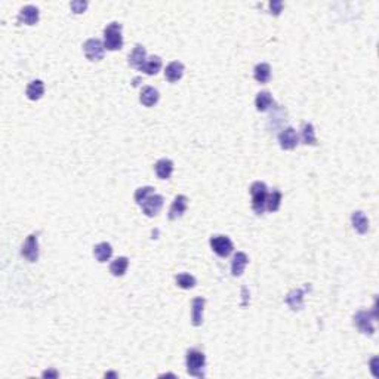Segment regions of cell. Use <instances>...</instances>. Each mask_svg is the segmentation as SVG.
I'll return each instance as SVG.
<instances>
[{"instance_id":"cell-21","label":"cell","mask_w":379,"mask_h":379,"mask_svg":"<svg viewBox=\"0 0 379 379\" xmlns=\"http://www.w3.org/2000/svg\"><path fill=\"white\" fill-rule=\"evenodd\" d=\"M154 169H156V173L160 180H169L172 172H173V163L169 159H160L156 163Z\"/></svg>"},{"instance_id":"cell-12","label":"cell","mask_w":379,"mask_h":379,"mask_svg":"<svg viewBox=\"0 0 379 379\" xmlns=\"http://www.w3.org/2000/svg\"><path fill=\"white\" fill-rule=\"evenodd\" d=\"M145 60H147V50H145V48L142 45H139V43L135 45V48L129 53V58H128L129 66L139 70L142 67V64L145 63Z\"/></svg>"},{"instance_id":"cell-5","label":"cell","mask_w":379,"mask_h":379,"mask_svg":"<svg viewBox=\"0 0 379 379\" xmlns=\"http://www.w3.org/2000/svg\"><path fill=\"white\" fill-rule=\"evenodd\" d=\"M376 317V314L367 313L364 310H360L354 314V325L357 326V329L360 330L364 335L373 336L375 333V328H373V318Z\"/></svg>"},{"instance_id":"cell-11","label":"cell","mask_w":379,"mask_h":379,"mask_svg":"<svg viewBox=\"0 0 379 379\" xmlns=\"http://www.w3.org/2000/svg\"><path fill=\"white\" fill-rule=\"evenodd\" d=\"M187 208H188V198L185 197V196H182V194L177 196V197L173 198L172 206L169 209V219L170 221H175V219L181 218L182 215L185 214Z\"/></svg>"},{"instance_id":"cell-7","label":"cell","mask_w":379,"mask_h":379,"mask_svg":"<svg viewBox=\"0 0 379 379\" xmlns=\"http://www.w3.org/2000/svg\"><path fill=\"white\" fill-rule=\"evenodd\" d=\"M21 255L28 261V263H36L39 259V237L37 234L33 232L30 234L21 249Z\"/></svg>"},{"instance_id":"cell-18","label":"cell","mask_w":379,"mask_h":379,"mask_svg":"<svg viewBox=\"0 0 379 379\" xmlns=\"http://www.w3.org/2000/svg\"><path fill=\"white\" fill-rule=\"evenodd\" d=\"M160 68H162V60H160V56L153 55V56H150V58L145 60V63L139 68V71L145 73L147 76H154V74H157L160 71Z\"/></svg>"},{"instance_id":"cell-25","label":"cell","mask_w":379,"mask_h":379,"mask_svg":"<svg viewBox=\"0 0 379 379\" xmlns=\"http://www.w3.org/2000/svg\"><path fill=\"white\" fill-rule=\"evenodd\" d=\"M273 97L268 91H263L256 95V99H255V105H256V110L264 113L267 111L271 105H273Z\"/></svg>"},{"instance_id":"cell-4","label":"cell","mask_w":379,"mask_h":379,"mask_svg":"<svg viewBox=\"0 0 379 379\" xmlns=\"http://www.w3.org/2000/svg\"><path fill=\"white\" fill-rule=\"evenodd\" d=\"M83 50H84V55L89 61H101L104 58L105 46L99 39L92 37L83 43Z\"/></svg>"},{"instance_id":"cell-6","label":"cell","mask_w":379,"mask_h":379,"mask_svg":"<svg viewBox=\"0 0 379 379\" xmlns=\"http://www.w3.org/2000/svg\"><path fill=\"white\" fill-rule=\"evenodd\" d=\"M209 243H211L212 250H214L218 256H221V258H227L231 252H232V249H234L230 237H227V236H221V234H218V236H212Z\"/></svg>"},{"instance_id":"cell-30","label":"cell","mask_w":379,"mask_h":379,"mask_svg":"<svg viewBox=\"0 0 379 379\" xmlns=\"http://www.w3.org/2000/svg\"><path fill=\"white\" fill-rule=\"evenodd\" d=\"M70 8L74 14H83L88 8V2H82V0H77V2H71L70 3Z\"/></svg>"},{"instance_id":"cell-9","label":"cell","mask_w":379,"mask_h":379,"mask_svg":"<svg viewBox=\"0 0 379 379\" xmlns=\"http://www.w3.org/2000/svg\"><path fill=\"white\" fill-rule=\"evenodd\" d=\"M39 15H40V12H39V9L36 6L27 5V6H24L19 11V14H18V22L25 24V25H34V24L39 22Z\"/></svg>"},{"instance_id":"cell-27","label":"cell","mask_w":379,"mask_h":379,"mask_svg":"<svg viewBox=\"0 0 379 379\" xmlns=\"http://www.w3.org/2000/svg\"><path fill=\"white\" fill-rule=\"evenodd\" d=\"M280 205H281V193L279 190H274L273 193H270L268 194V197H267V209L270 211V212H277L279 209H280Z\"/></svg>"},{"instance_id":"cell-17","label":"cell","mask_w":379,"mask_h":379,"mask_svg":"<svg viewBox=\"0 0 379 379\" xmlns=\"http://www.w3.org/2000/svg\"><path fill=\"white\" fill-rule=\"evenodd\" d=\"M182 76H184V66L180 61H173V63H170L169 66L166 67L165 77L167 79V82H178Z\"/></svg>"},{"instance_id":"cell-24","label":"cell","mask_w":379,"mask_h":379,"mask_svg":"<svg viewBox=\"0 0 379 379\" xmlns=\"http://www.w3.org/2000/svg\"><path fill=\"white\" fill-rule=\"evenodd\" d=\"M129 267V259L126 256H119L117 259H114L111 265H110V273L114 276V277H122L126 270Z\"/></svg>"},{"instance_id":"cell-16","label":"cell","mask_w":379,"mask_h":379,"mask_svg":"<svg viewBox=\"0 0 379 379\" xmlns=\"http://www.w3.org/2000/svg\"><path fill=\"white\" fill-rule=\"evenodd\" d=\"M351 224L359 234H366L369 230V219L362 211H356L351 215Z\"/></svg>"},{"instance_id":"cell-19","label":"cell","mask_w":379,"mask_h":379,"mask_svg":"<svg viewBox=\"0 0 379 379\" xmlns=\"http://www.w3.org/2000/svg\"><path fill=\"white\" fill-rule=\"evenodd\" d=\"M45 94V83L42 80H33L28 83L27 89H25V95L30 101H37L43 97Z\"/></svg>"},{"instance_id":"cell-29","label":"cell","mask_w":379,"mask_h":379,"mask_svg":"<svg viewBox=\"0 0 379 379\" xmlns=\"http://www.w3.org/2000/svg\"><path fill=\"white\" fill-rule=\"evenodd\" d=\"M154 193V188L153 187H141V188H138L136 191H135V201L141 206L142 203H144V200L149 197L150 194H153Z\"/></svg>"},{"instance_id":"cell-32","label":"cell","mask_w":379,"mask_h":379,"mask_svg":"<svg viewBox=\"0 0 379 379\" xmlns=\"http://www.w3.org/2000/svg\"><path fill=\"white\" fill-rule=\"evenodd\" d=\"M56 378L58 376V372L56 370H46V372H43V378Z\"/></svg>"},{"instance_id":"cell-8","label":"cell","mask_w":379,"mask_h":379,"mask_svg":"<svg viewBox=\"0 0 379 379\" xmlns=\"http://www.w3.org/2000/svg\"><path fill=\"white\" fill-rule=\"evenodd\" d=\"M163 197L160 196V194H156V193H153V194H150L149 197L144 200V203L141 205V208H142V212L150 216V218H153V216H156V215L160 212V209L163 208Z\"/></svg>"},{"instance_id":"cell-23","label":"cell","mask_w":379,"mask_h":379,"mask_svg":"<svg viewBox=\"0 0 379 379\" xmlns=\"http://www.w3.org/2000/svg\"><path fill=\"white\" fill-rule=\"evenodd\" d=\"M253 77L259 83H268L271 79V67L267 63H259L253 70Z\"/></svg>"},{"instance_id":"cell-22","label":"cell","mask_w":379,"mask_h":379,"mask_svg":"<svg viewBox=\"0 0 379 379\" xmlns=\"http://www.w3.org/2000/svg\"><path fill=\"white\" fill-rule=\"evenodd\" d=\"M304 294H305L304 289L292 290V292L286 297V304H287L294 311L301 310V308L304 307Z\"/></svg>"},{"instance_id":"cell-31","label":"cell","mask_w":379,"mask_h":379,"mask_svg":"<svg viewBox=\"0 0 379 379\" xmlns=\"http://www.w3.org/2000/svg\"><path fill=\"white\" fill-rule=\"evenodd\" d=\"M281 9H283V3H281L280 0H273L271 3H270V11H271V14L273 15H280Z\"/></svg>"},{"instance_id":"cell-26","label":"cell","mask_w":379,"mask_h":379,"mask_svg":"<svg viewBox=\"0 0 379 379\" xmlns=\"http://www.w3.org/2000/svg\"><path fill=\"white\" fill-rule=\"evenodd\" d=\"M301 136H302V142L305 145H317V138H315V132H314V126L311 123H304L301 128Z\"/></svg>"},{"instance_id":"cell-20","label":"cell","mask_w":379,"mask_h":379,"mask_svg":"<svg viewBox=\"0 0 379 379\" xmlns=\"http://www.w3.org/2000/svg\"><path fill=\"white\" fill-rule=\"evenodd\" d=\"M113 255V247L110 243L104 242L94 247V256L98 263H107Z\"/></svg>"},{"instance_id":"cell-14","label":"cell","mask_w":379,"mask_h":379,"mask_svg":"<svg viewBox=\"0 0 379 379\" xmlns=\"http://www.w3.org/2000/svg\"><path fill=\"white\" fill-rule=\"evenodd\" d=\"M205 299L203 298H194L191 302V323L193 326H201L203 323V310H205Z\"/></svg>"},{"instance_id":"cell-13","label":"cell","mask_w":379,"mask_h":379,"mask_svg":"<svg viewBox=\"0 0 379 379\" xmlns=\"http://www.w3.org/2000/svg\"><path fill=\"white\" fill-rule=\"evenodd\" d=\"M249 264V258L245 252H237L231 261V274L234 277H240L246 268V265Z\"/></svg>"},{"instance_id":"cell-28","label":"cell","mask_w":379,"mask_h":379,"mask_svg":"<svg viewBox=\"0 0 379 379\" xmlns=\"http://www.w3.org/2000/svg\"><path fill=\"white\" fill-rule=\"evenodd\" d=\"M175 280H177V284L181 287V289H193L194 286H196V277L194 276H191V274H188V273H181V274H178L177 277H175Z\"/></svg>"},{"instance_id":"cell-15","label":"cell","mask_w":379,"mask_h":379,"mask_svg":"<svg viewBox=\"0 0 379 379\" xmlns=\"http://www.w3.org/2000/svg\"><path fill=\"white\" fill-rule=\"evenodd\" d=\"M159 98H160L159 91L154 89L153 86H145V88H142L141 95H139L141 104L145 105V107H153V105H156V104L159 102Z\"/></svg>"},{"instance_id":"cell-3","label":"cell","mask_w":379,"mask_h":379,"mask_svg":"<svg viewBox=\"0 0 379 379\" xmlns=\"http://www.w3.org/2000/svg\"><path fill=\"white\" fill-rule=\"evenodd\" d=\"M250 196H252V209L256 215H263L267 206L268 188L264 182L256 181L250 185Z\"/></svg>"},{"instance_id":"cell-1","label":"cell","mask_w":379,"mask_h":379,"mask_svg":"<svg viewBox=\"0 0 379 379\" xmlns=\"http://www.w3.org/2000/svg\"><path fill=\"white\" fill-rule=\"evenodd\" d=\"M185 364L188 375L194 378H205V367H206V356L203 351H198L196 348H191L187 351L185 356Z\"/></svg>"},{"instance_id":"cell-10","label":"cell","mask_w":379,"mask_h":379,"mask_svg":"<svg viewBox=\"0 0 379 379\" xmlns=\"http://www.w3.org/2000/svg\"><path fill=\"white\" fill-rule=\"evenodd\" d=\"M298 133L294 128H286L279 133V144L283 150H294L298 145Z\"/></svg>"},{"instance_id":"cell-2","label":"cell","mask_w":379,"mask_h":379,"mask_svg":"<svg viewBox=\"0 0 379 379\" xmlns=\"http://www.w3.org/2000/svg\"><path fill=\"white\" fill-rule=\"evenodd\" d=\"M104 46L107 50H119L123 48V36H122L120 22H110L104 28Z\"/></svg>"}]
</instances>
